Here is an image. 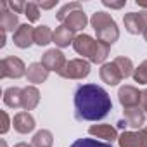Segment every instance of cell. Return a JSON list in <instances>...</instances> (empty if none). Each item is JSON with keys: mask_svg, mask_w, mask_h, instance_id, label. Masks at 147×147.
<instances>
[{"mask_svg": "<svg viewBox=\"0 0 147 147\" xmlns=\"http://www.w3.org/2000/svg\"><path fill=\"white\" fill-rule=\"evenodd\" d=\"M113 109L109 94L94 83L80 85L75 92V118L78 121H99Z\"/></svg>", "mask_w": 147, "mask_h": 147, "instance_id": "1", "label": "cell"}, {"mask_svg": "<svg viewBox=\"0 0 147 147\" xmlns=\"http://www.w3.org/2000/svg\"><path fill=\"white\" fill-rule=\"evenodd\" d=\"M90 24H92L94 31L97 33V40H100V42L113 45L119 38V28H118L116 21L111 18V14H107V12L97 11L95 14H92Z\"/></svg>", "mask_w": 147, "mask_h": 147, "instance_id": "2", "label": "cell"}, {"mask_svg": "<svg viewBox=\"0 0 147 147\" xmlns=\"http://www.w3.org/2000/svg\"><path fill=\"white\" fill-rule=\"evenodd\" d=\"M26 71L28 67L24 66V62L19 59V57H14V55H9V57H4L0 61V78H23L26 76Z\"/></svg>", "mask_w": 147, "mask_h": 147, "instance_id": "3", "label": "cell"}, {"mask_svg": "<svg viewBox=\"0 0 147 147\" xmlns=\"http://www.w3.org/2000/svg\"><path fill=\"white\" fill-rule=\"evenodd\" d=\"M90 75V62L85 59H71L66 67L59 73V76L66 80H83Z\"/></svg>", "mask_w": 147, "mask_h": 147, "instance_id": "4", "label": "cell"}, {"mask_svg": "<svg viewBox=\"0 0 147 147\" xmlns=\"http://www.w3.org/2000/svg\"><path fill=\"white\" fill-rule=\"evenodd\" d=\"M123 24H125V30L130 35H140V33H144V30L147 28V11L125 14Z\"/></svg>", "mask_w": 147, "mask_h": 147, "instance_id": "5", "label": "cell"}, {"mask_svg": "<svg viewBox=\"0 0 147 147\" xmlns=\"http://www.w3.org/2000/svg\"><path fill=\"white\" fill-rule=\"evenodd\" d=\"M49 71H55L57 75L66 67V64H67V59H66V55L59 50V49H50V50H47L43 55H42V61H40Z\"/></svg>", "mask_w": 147, "mask_h": 147, "instance_id": "6", "label": "cell"}, {"mask_svg": "<svg viewBox=\"0 0 147 147\" xmlns=\"http://www.w3.org/2000/svg\"><path fill=\"white\" fill-rule=\"evenodd\" d=\"M119 147H147V126L137 131H123L118 137Z\"/></svg>", "mask_w": 147, "mask_h": 147, "instance_id": "7", "label": "cell"}, {"mask_svg": "<svg viewBox=\"0 0 147 147\" xmlns=\"http://www.w3.org/2000/svg\"><path fill=\"white\" fill-rule=\"evenodd\" d=\"M118 99H119V104L125 107V109H130V107H137L140 104V99H142V92L131 85H123L119 87L118 90Z\"/></svg>", "mask_w": 147, "mask_h": 147, "instance_id": "8", "label": "cell"}, {"mask_svg": "<svg viewBox=\"0 0 147 147\" xmlns=\"http://www.w3.org/2000/svg\"><path fill=\"white\" fill-rule=\"evenodd\" d=\"M12 42L19 49H28L35 43V28L31 24H19V28L12 35Z\"/></svg>", "mask_w": 147, "mask_h": 147, "instance_id": "9", "label": "cell"}, {"mask_svg": "<svg viewBox=\"0 0 147 147\" xmlns=\"http://www.w3.org/2000/svg\"><path fill=\"white\" fill-rule=\"evenodd\" d=\"M0 30L2 31H14L19 28V19H18V14L12 12L9 9V4L7 2H0Z\"/></svg>", "mask_w": 147, "mask_h": 147, "instance_id": "10", "label": "cell"}, {"mask_svg": "<svg viewBox=\"0 0 147 147\" xmlns=\"http://www.w3.org/2000/svg\"><path fill=\"white\" fill-rule=\"evenodd\" d=\"M95 43H97V40H94L90 35L83 33V35H76L75 42H73V49H75L76 54L83 55V59L87 57L90 61V57L94 54V49H95Z\"/></svg>", "mask_w": 147, "mask_h": 147, "instance_id": "11", "label": "cell"}, {"mask_svg": "<svg viewBox=\"0 0 147 147\" xmlns=\"http://www.w3.org/2000/svg\"><path fill=\"white\" fill-rule=\"evenodd\" d=\"M99 76H100V80H102L106 85H109V87H116V85L121 83V80H123L121 73H119V69L116 67L114 62H104V64L100 66V69H99Z\"/></svg>", "mask_w": 147, "mask_h": 147, "instance_id": "12", "label": "cell"}, {"mask_svg": "<svg viewBox=\"0 0 147 147\" xmlns=\"http://www.w3.org/2000/svg\"><path fill=\"white\" fill-rule=\"evenodd\" d=\"M12 126H14V130L18 133L26 135V133H30V131L35 130V118L28 111H21V113H18L12 118Z\"/></svg>", "mask_w": 147, "mask_h": 147, "instance_id": "13", "label": "cell"}, {"mask_svg": "<svg viewBox=\"0 0 147 147\" xmlns=\"http://www.w3.org/2000/svg\"><path fill=\"white\" fill-rule=\"evenodd\" d=\"M88 133L95 138H102L104 142H114L118 140V130L113 126V125H107V123H102V125H92L88 128Z\"/></svg>", "mask_w": 147, "mask_h": 147, "instance_id": "14", "label": "cell"}, {"mask_svg": "<svg viewBox=\"0 0 147 147\" xmlns=\"http://www.w3.org/2000/svg\"><path fill=\"white\" fill-rule=\"evenodd\" d=\"M49 69L42 64V62H33V64H30L28 66V71H26V80L30 82V83H35V85H38V83H43L47 78H49Z\"/></svg>", "mask_w": 147, "mask_h": 147, "instance_id": "15", "label": "cell"}, {"mask_svg": "<svg viewBox=\"0 0 147 147\" xmlns=\"http://www.w3.org/2000/svg\"><path fill=\"white\" fill-rule=\"evenodd\" d=\"M125 114V121L130 128H137V130H142L144 128V121H145V113L140 106L137 107H130V109H125L123 111Z\"/></svg>", "mask_w": 147, "mask_h": 147, "instance_id": "16", "label": "cell"}, {"mask_svg": "<svg viewBox=\"0 0 147 147\" xmlns=\"http://www.w3.org/2000/svg\"><path fill=\"white\" fill-rule=\"evenodd\" d=\"M75 38H76V36H75V31H73V30H69L66 24H61V26H57V28H55L52 42H54L57 47L64 49V47H69V43L73 45Z\"/></svg>", "mask_w": 147, "mask_h": 147, "instance_id": "17", "label": "cell"}, {"mask_svg": "<svg viewBox=\"0 0 147 147\" xmlns=\"http://www.w3.org/2000/svg\"><path fill=\"white\" fill-rule=\"evenodd\" d=\"M40 102V92L35 85H30V87H24L23 88V109L24 111H33Z\"/></svg>", "mask_w": 147, "mask_h": 147, "instance_id": "18", "label": "cell"}, {"mask_svg": "<svg viewBox=\"0 0 147 147\" xmlns=\"http://www.w3.org/2000/svg\"><path fill=\"white\" fill-rule=\"evenodd\" d=\"M4 104L7 107H12V109L23 107V88H19V87H9L4 92Z\"/></svg>", "mask_w": 147, "mask_h": 147, "instance_id": "19", "label": "cell"}, {"mask_svg": "<svg viewBox=\"0 0 147 147\" xmlns=\"http://www.w3.org/2000/svg\"><path fill=\"white\" fill-rule=\"evenodd\" d=\"M90 21H88V18H87V14L80 9V11H75L66 21H64V24L69 28V30H73V31H80V30H83L87 24H88Z\"/></svg>", "mask_w": 147, "mask_h": 147, "instance_id": "20", "label": "cell"}, {"mask_svg": "<svg viewBox=\"0 0 147 147\" xmlns=\"http://www.w3.org/2000/svg\"><path fill=\"white\" fill-rule=\"evenodd\" d=\"M109 50H111V45H109V43L97 40L95 49H94V54H92V57H90V62H94V64H102V62L107 59Z\"/></svg>", "mask_w": 147, "mask_h": 147, "instance_id": "21", "label": "cell"}, {"mask_svg": "<svg viewBox=\"0 0 147 147\" xmlns=\"http://www.w3.org/2000/svg\"><path fill=\"white\" fill-rule=\"evenodd\" d=\"M52 144H54V135L50 130H38L31 138L33 147H52Z\"/></svg>", "mask_w": 147, "mask_h": 147, "instance_id": "22", "label": "cell"}, {"mask_svg": "<svg viewBox=\"0 0 147 147\" xmlns=\"http://www.w3.org/2000/svg\"><path fill=\"white\" fill-rule=\"evenodd\" d=\"M52 38H54V31L49 26L42 24V26H36L35 28V43L36 45L45 47V45H49L52 42Z\"/></svg>", "mask_w": 147, "mask_h": 147, "instance_id": "23", "label": "cell"}, {"mask_svg": "<svg viewBox=\"0 0 147 147\" xmlns=\"http://www.w3.org/2000/svg\"><path fill=\"white\" fill-rule=\"evenodd\" d=\"M113 62H114V64H116V67L119 69V73H121V76H123V78L133 76V71H135V67H133V62H131V59H130V57L119 55V57H116Z\"/></svg>", "mask_w": 147, "mask_h": 147, "instance_id": "24", "label": "cell"}, {"mask_svg": "<svg viewBox=\"0 0 147 147\" xmlns=\"http://www.w3.org/2000/svg\"><path fill=\"white\" fill-rule=\"evenodd\" d=\"M82 9V5H80V2H69V4H66V5H62L61 9H59V12L55 14V18H57V21H61L62 24H64V21L75 12V11H80Z\"/></svg>", "mask_w": 147, "mask_h": 147, "instance_id": "25", "label": "cell"}, {"mask_svg": "<svg viewBox=\"0 0 147 147\" xmlns=\"http://www.w3.org/2000/svg\"><path fill=\"white\" fill-rule=\"evenodd\" d=\"M69 147H113L109 142H100L97 138H78Z\"/></svg>", "mask_w": 147, "mask_h": 147, "instance_id": "26", "label": "cell"}, {"mask_svg": "<svg viewBox=\"0 0 147 147\" xmlns=\"http://www.w3.org/2000/svg\"><path fill=\"white\" fill-rule=\"evenodd\" d=\"M24 16L28 18L30 23H35L40 19V7L36 2H26V9H24Z\"/></svg>", "mask_w": 147, "mask_h": 147, "instance_id": "27", "label": "cell"}, {"mask_svg": "<svg viewBox=\"0 0 147 147\" xmlns=\"http://www.w3.org/2000/svg\"><path fill=\"white\" fill-rule=\"evenodd\" d=\"M133 80L138 85H147V61H144L138 67H135V71H133Z\"/></svg>", "mask_w": 147, "mask_h": 147, "instance_id": "28", "label": "cell"}, {"mask_svg": "<svg viewBox=\"0 0 147 147\" xmlns=\"http://www.w3.org/2000/svg\"><path fill=\"white\" fill-rule=\"evenodd\" d=\"M11 118H9V114L5 113V111H2V126H0V133L2 135H5L7 131H9V128H11Z\"/></svg>", "mask_w": 147, "mask_h": 147, "instance_id": "29", "label": "cell"}, {"mask_svg": "<svg viewBox=\"0 0 147 147\" xmlns=\"http://www.w3.org/2000/svg\"><path fill=\"white\" fill-rule=\"evenodd\" d=\"M9 4V9L16 14H24V9H26V2H7Z\"/></svg>", "mask_w": 147, "mask_h": 147, "instance_id": "30", "label": "cell"}, {"mask_svg": "<svg viewBox=\"0 0 147 147\" xmlns=\"http://www.w3.org/2000/svg\"><path fill=\"white\" fill-rule=\"evenodd\" d=\"M102 5L104 7H109V9H121V7H125L126 5V0H121V2H109V0H102Z\"/></svg>", "mask_w": 147, "mask_h": 147, "instance_id": "31", "label": "cell"}, {"mask_svg": "<svg viewBox=\"0 0 147 147\" xmlns=\"http://www.w3.org/2000/svg\"><path fill=\"white\" fill-rule=\"evenodd\" d=\"M57 5V0H52V2H38V7L40 9H52Z\"/></svg>", "mask_w": 147, "mask_h": 147, "instance_id": "32", "label": "cell"}, {"mask_svg": "<svg viewBox=\"0 0 147 147\" xmlns=\"http://www.w3.org/2000/svg\"><path fill=\"white\" fill-rule=\"evenodd\" d=\"M140 107L144 113H147V90H142V99H140Z\"/></svg>", "mask_w": 147, "mask_h": 147, "instance_id": "33", "label": "cell"}, {"mask_svg": "<svg viewBox=\"0 0 147 147\" xmlns=\"http://www.w3.org/2000/svg\"><path fill=\"white\" fill-rule=\"evenodd\" d=\"M5 45V31L0 33V47H4Z\"/></svg>", "mask_w": 147, "mask_h": 147, "instance_id": "34", "label": "cell"}, {"mask_svg": "<svg viewBox=\"0 0 147 147\" xmlns=\"http://www.w3.org/2000/svg\"><path fill=\"white\" fill-rule=\"evenodd\" d=\"M14 147H33L31 144H26V142H19V144H16Z\"/></svg>", "mask_w": 147, "mask_h": 147, "instance_id": "35", "label": "cell"}, {"mask_svg": "<svg viewBox=\"0 0 147 147\" xmlns=\"http://www.w3.org/2000/svg\"><path fill=\"white\" fill-rule=\"evenodd\" d=\"M137 5H138V7H144V9H147V4H144V2H138V0H137Z\"/></svg>", "mask_w": 147, "mask_h": 147, "instance_id": "36", "label": "cell"}, {"mask_svg": "<svg viewBox=\"0 0 147 147\" xmlns=\"http://www.w3.org/2000/svg\"><path fill=\"white\" fill-rule=\"evenodd\" d=\"M142 35H144V38H145V42H147V28L144 30V33H142Z\"/></svg>", "mask_w": 147, "mask_h": 147, "instance_id": "37", "label": "cell"}, {"mask_svg": "<svg viewBox=\"0 0 147 147\" xmlns=\"http://www.w3.org/2000/svg\"><path fill=\"white\" fill-rule=\"evenodd\" d=\"M2 147H7V144H5V140H2Z\"/></svg>", "mask_w": 147, "mask_h": 147, "instance_id": "38", "label": "cell"}]
</instances>
